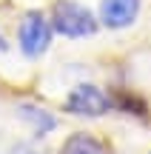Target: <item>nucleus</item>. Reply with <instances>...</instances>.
<instances>
[{"instance_id":"3","label":"nucleus","mask_w":151,"mask_h":154,"mask_svg":"<svg viewBox=\"0 0 151 154\" xmlns=\"http://www.w3.org/2000/svg\"><path fill=\"white\" fill-rule=\"evenodd\" d=\"M63 109L74 117H103L111 111V97L94 83H77L66 94Z\"/></svg>"},{"instance_id":"2","label":"nucleus","mask_w":151,"mask_h":154,"mask_svg":"<svg viewBox=\"0 0 151 154\" xmlns=\"http://www.w3.org/2000/svg\"><path fill=\"white\" fill-rule=\"evenodd\" d=\"M51 37H54V29L43 11H26L23 14L20 26H17V49L26 60H40L51 49Z\"/></svg>"},{"instance_id":"6","label":"nucleus","mask_w":151,"mask_h":154,"mask_svg":"<svg viewBox=\"0 0 151 154\" xmlns=\"http://www.w3.org/2000/svg\"><path fill=\"white\" fill-rule=\"evenodd\" d=\"M60 154H108V146L89 131H74L66 137Z\"/></svg>"},{"instance_id":"1","label":"nucleus","mask_w":151,"mask_h":154,"mask_svg":"<svg viewBox=\"0 0 151 154\" xmlns=\"http://www.w3.org/2000/svg\"><path fill=\"white\" fill-rule=\"evenodd\" d=\"M51 29L68 40H83L97 34L100 20L89 6L77 3V0H57L51 9Z\"/></svg>"},{"instance_id":"7","label":"nucleus","mask_w":151,"mask_h":154,"mask_svg":"<svg viewBox=\"0 0 151 154\" xmlns=\"http://www.w3.org/2000/svg\"><path fill=\"white\" fill-rule=\"evenodd\" d=\"M6 154H49L46 149H40L37 143H26V140H20V143H11Z\"/></svg>"},{"instance_id":"5","label":"nucleus","mask_w":151,"mask_h":154,"mask_svg":"<svg viewBox=\"0 0 151 154\" xmlns=\"http://www.w3.org/2000/svg\"><path fill=\"white\" fill-rule=\"evenodd\" d=\"M14 114H17V120H23L34 134H37V137H46V134H51V131L57 128V117L51 114L49 109H43V106H34V103H17Z\"/></svg>"},{"instance_id":"4","label":"nucleus","mask_w":151,"mask_h":154,"mask_svg":"<svg viewBox=\"0 0 151 154\" xmlns=\"http://www.w3.org/2000/svg\"><path fill=\"white\" fill-rule=\"evenodd\" d=\"M140 11H143V0H100L97 20L108 32H123L137 23Z\"/></svg>"}]
</instances>
